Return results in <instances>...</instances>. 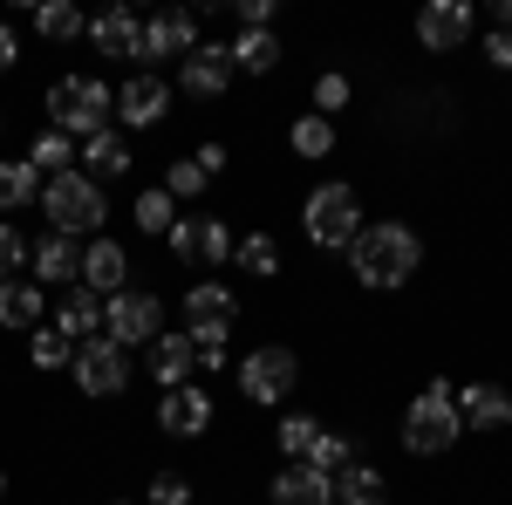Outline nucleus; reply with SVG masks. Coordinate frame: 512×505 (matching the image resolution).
Listing matches in <instances>:
<instances>
[{
	"label": "nucleus",
	"mask_w": 512,
	"mask_h": 505,
	"mask_svg": "<svg viewBox=\"0 0 512 505\" xmlns=\"http://www.w3.org/2000/svg\"><path fill=\"white\" fill-rule=\"evenodd\" d=\"M417 260H424V239L410 233L403 219H376V226H362L355 233V246H349V267H355V280L362 287H403L410 273H417Z\"/></svg>",
	"instance_id": "f257e3e1"
},
{
	"label": "nucleus",
	"mask_w": 512,
	"mask_h": 505,
	"mask_svg": "<svg viewBox=\"0 0 512 505\" xmlns=\"http://www.w3.org/2000/svg\"><path fill=\"white\" fill-rule=\"evenodd\" d=\"M41 212H48V233H62V239H82V233H96L103 226V185L89 178V171H62V178H48L41 185Z\"/></svg>",
	"instance_id": "f03ea898"
},
{
	"label": "nucleus",
	"mask_w": 512,
	"mask_h": 505,
	"mask_svg": "<svg viewBox=\"0 0 512 505\" xmlns=\"http://www.w3.org/2000/svg\"><path fill=\"white\" fill-rule=\"evenodd\" d=\"M48 110H55V130L62 137H96V130H110V117H117V96L96 76H62L48 89Z\"/></svg>",
	"instance_id": "7ed1b4c3"
},
{
	"label": "nucleus",
	"mask_w": 512,
	"mask_h": 505,
	"mask_svg": "<svg viewBox=\"0 0 512 505\" xmlns=\"http://www.w3.org/2000/svg\"><path fill=\"white\" fill-rule=\"evenodd\" d=\"M458 437H465V424H458L451 383H431L424 396H410V410H403V444H410L417 458H437V451H451Z\"/></svg>",
	"instance_id": "20e7f679"
},
{
	"label": "nucleus",
	"mask_w": 512,
	"mask_h": 505,
	"mask_svg": "<svg viewBox=\"0 0 512 505\" xmlns=\"http://www.w3.org/2000/svg\"><path fill=\"white\" fill-rule=\"evenodd\" d=\"M301 226H308V239H315L321 253H349L355 233H362V198L349 185H321V192H308Z\"/></svg>",
	"instance_id": "39448f33"
},
{
	"label": "nucleus",
	"mask_w": 512,
	"mask_h": 505,
	"mask_svg": "<svg viewBox=\"0 0 512 505\" xmlns=\"http://www.w3.org/2000/svg\"><path fill=\"white\" fill-rule=\"evenodd\" d=\"M103 335L117 342V349H151L164 335V301L158 294H137V287H123L103 301Z\"/></svg>",
	"instance_id": "423d86ee"
},
{
	"label": "nucleus",
	"mask_w": 512,
	"mask_h": 505,
	"mask_svg": "<svg viewBox=\"0 0 512 505\" xmlns=\"http://www.w3.org/2000/svg\"><path fill=\"white\" fill-rule=\"evenodd\" d=\"M301 383V362H294V349H253L246 362H239V389H246V403H280L287 389Z\"/></svg>",
	"instance_id": "0eeeda50"
},
{
	"label": "nucleus",
	"mask_w": 512,
	"mask_h": 505,
	"mask_svg": "<svg viewBox=\"0 0 512 505\" xmlns=\"http://www.w3.org/2000/svg\"><path fill=\"white\" fill-rule=\"evenodd\" d=\"M76 383H82V396H123V383H130V355L110 342V335H96V342H82L76 349Z\"/></svg>",
	"instance_id": "6e6552de"
},
{
	"label": "nucleus",
	"mask_w": 512,
	"mask_h": 505,
	"mask_svg": "<svg viewBox=\"0 0 512 505\" xmlns=\"http://www.w3.org/2000/svg\"><path fill=\"white\" fill-rule=\"evenodd\" d=\"M192 48H198V14L164 7V14L144 21V48H137V62H185Z\"/></svg>",
	"instance_id": "1a4fd4ad"
},
{
	"label": "nucleus",
	"mask_w": 512,
	"mask_h": 505,
	"mask_svg": "<svg viewBox=\"0 0 512 505\" xmlns=\"http://www.w3.org/2000/svg\"><path fill=\"white\" fill-rule=\"evenodd\" d=\"M233 48H219V41H212V48H205V41H198L192 55H185V62H178V82H185V96H205V103H212V96H226V89H233Z\"/></svg>",
	"instance_id": "9d476101"
},
{
	"label": "nucleus",
	"mask_w": 512,
	"mask_h": 505,
	"mask_svg": "<svg viewBox=\"0 0 512 505\" xmlns=\"http://www.w3.org/2000/svg\"><path fill=\"white\" fill-rule=\"evenodd\" d=\"M171 253L185 267H219L233 253V233H226V219H178L171 226Z\"/></svg>",
	"instance_id": "9b49d317"
},
{
	"label": "nucleus",
	"mask_w": 512,
	"mask_h": 505,
	"mask_svg": "<svg viewBox=\"0 0 512 505\" xmlns=\"http://www.w3.org/2000/svg\"><path fill=\"white\" fill-rule=\"evenodd\" d=\"M451 403H458V424L465 430H506L512 424V396L499 383H451Z\"/></svg>",
	"instance_id": "f8f14e48"
},
{
	"label": "nucleus",
	"mask_w": 512,
	"mask_h": 505,
	"mask_svg": "<svg viewBox=\"0 0 512 505\" xmlns=\"http://www.w3.org/2000/svg\"><path fill=\"white\" fill-rule=\"evenodd\" d=\"M158 430H164V437H205V430H212V396H205L198 383L164 389V403H158Z\"/></svg>",
	"instance_id": "ddd939ff"
},
{
	"label": "nucleus",
	"mask_w": 512,
	"mask_h": 505,
	"mask_svg": "<svg viewBox=\"0 0 512 505\" xmlns=\"http://www.w3.org/2000/svg\"><path fill=\"white\" fill-rule=\"evenodd\" d=\"M417 41H424L431 55L465 48V41H472V7H465V0H431V7L417 14Z\"/></svg>",
	"instance_id": "4468645a"
},
{
	"label": "nucleus",
	"mask_w": 512,
	"mask_h": 505,
	"mask_svg": "<svg viewBox=\"0 0 512 505\" xmlns=\"http://www.w3.org/2000/svg\"><path fill=\"white\" fill-rule=\"evenodd\" d=\"M164 110H171V89H164V76H130L117 89V117L130 123V130H151V123H164Z\"/></svg>",
	"instance_id": "2eb2a0df"
},
{
	"label": "nucleus",
	"mask_w": 512,
	"mask_h": 505,
	"mask_svg": "<svg viewBox=\"0 0 512 505\" xmlns=\"http://www.w3.org/2000/svg\"><path fill=\"white\" fill-rule=\"evenodd\" d=\"M89 41H96L110 62H137V48H144V21H137L130 7H110V14L89 21Z\"/></svg>",
	"instance_id": "dca6fc26"
},
{
	"label": "nucleus",
	"mask_w": 512,
	"mask_h": 505,
	"mask_svg": "<svg viewBox=\"0 0 512 505\" xmlns=\"http://www.w3.org/2000/svg\"><path fill=\"white\" fill-rule=\"evenodd\" d=\"M55 335H69V342H96L103 335V294H89V287H69L62 294V308H55Z\"/></svg>",
	"instance_id": "f3484780"
},
{
	"label": "nucleus",
	"mask_w": 512,
	"mask_h": 505,
	"mask_svg": "<svg viewBox=\"0 0 512 505\" xmlns=\"http://www.w3.org/2000/svg\"><path fill=\"white\" fill-rule=\"evenodd\" d=\"M123 280H130V253H123L117 239H96L82 253V287L89 294H123Z\"/></svg>",
	"instance_id": "a211bd4d"
},
{
	"label": "nucleus",
	"mask_w": 512,
	"mask_h": 505,
	"mask_svg": "<svg viewBox=\"0 0 512 505\" xmlns=\"http://www.w3.org/2000/svg\"><path fill=\"white\" fill-rule=\"evenodd\" d=\"M274 505H335V478H321L315 465L274 471Z\"/></svg>",
	"instance_id": "6ab92c4d"
},
{
	"label": "nucleus",
	"mask_w": 512,
	"mask_h": 505,
	"mask_svg": "<svg viewBox=\"0 0 512 505\" xmlns=\"http://www.w3.org/2000/svg\"><path fill=\"white\" fill-rule=\"evenodd\" d=\"M192 369H198L192 335H158V342H151V376H158L164 389H185V383H192Z\"/></svg>",
	"instance_id": "aec40b11"
},
{
	"label": "nucleus",
	"mask_w": 512,
	"mask_h": 505,
	"mask_svg": "<svg viewBox=\"0 0 512 505\" xmlns=\"http://www.w3.org/2000/svg\"><path fill=\"white\" fill-rule=\"evenodd\" d=\"M28 267H35L41 280H82V253H76V239L41 233L35 246H28Z\"/></svg>",
	"instance_id": "412c9836"
},
{
	"label": "nucleus",
	"mask_w": 512,
	"mask_h": 505,
	"mask_svg": "<svg viewBox=\"0 0 512 505\" xmlns=\"http://www.w3.org/2000/svg\"><path fill=\"white\" fill-rule=\"evenodd\" d=\"M233 314H239V301L219 280H198L192 294H185V321H192V328H233Z\"/></svg>",
	"instance_id": "4be33fe9"
},
{
	"label": "nucleus",
	"mask_w": 512,
	"mask_h": 505,
	"mask_svg": "<svg viewBox=\"0 0 512 505\" xmlns=\"http://www.w3.org/2000/svg\"><path fill=\"white\" fill-rule=\"evenodd\" d=\"M0 321L7 328H41V287L35 280H0Z\"/></svg>",
	"instance_id": "5701e85b"
},
{
	"label": "nucleus",
	"mask_w": 512,
	"mask_h": 505,
	"mask_svg": "<svg viewBox=\"0 0 512 505\" xmlns=\"http://www.w3.org/2000/svg\"><path fill=\"white\" fill-rule=\"evenodd\" d=\"M274 62H280L274 28H246V35L233 41V69L239 76H274Z\"/></svg>",
	"instance_id": "b1692460"
},
{
	"label": "nucleus",
	"mask_w": 512,
	"mask_h": 505,
	"mask_svg": "<svg viewBox=\"0 0 512 505\" xmlns=\"http://www.w3.org/2000/svg\"><path fill=\"white\" fill-rule=\"evenodd\" d=\"M335 505H390V485H383V471L349 465L342 478H335Z\"/></svg>",
	"instance_id": "393cba45"
},
{
	"label": "nucleus",
	"mask_w": 512,
	"mask_h": 505,
	"mask_svg": "<svg viewBox=\"0 0 512 505\" xmlns=\"http://www.w3.org/2000/svg\"><path fill=\"white\" fill-rule=\"evenodd\" d=\"M35 28H41L48 41H76V35H89V21H82L76 0H41V7H35Z\"/></svg>",
	"instance_id": "a878e982"
},
{
	"label": "nucleus",
	"mask_w": 512,
	"mask_h": 505,
	"mask_svg": "<svg viewBox=\"0 0 512 505\" xmlns=\"http://www.w3.org/2000/svg\"><path fill=\"white\" fill-rule=\"evenodd\" d=\"M82 164H89V171L123 178V171H130V144H123L117 130H96V137H82Z\"/></svg>",
	"instance_id": "bb28decb"
},
{
	"label": "nucleus",
	"mask_w": 512,
	"mask_h": 505,
	"mask_svg": "<svg viewBox=\"0 0 512 505\" xmlns=\"http://www.w3.org/2000/svg\"><path fill=\"white\" fill-rule=\"evenodd\" d=\"M28 198H41V171L21 157V164H0V212H21Z\"/></svg>",
	"instance_id": "cd10ccee"
},
{
	"label": "nucleus",
	"mask_w": 512,
	"mask_h": 505,
	"mask_svg": "<svg viewBox=\"0 0 512 505\" xmlns=\"http://www.w3.org/2000/svg\"><path fill=\"white\" fill-rule=\"evenodd\" d=\"M28 164H35V171H48V178H62V171L76 164V137H62V130H41L35 151H28Z\"/></svg>",
	"instance_id": "c85d7f7f"
},
{
	"label": "nucleus",
	"mask_w": 512,
	"mask_h": 505,
	"mask_svg": "<svg viewBox=\"0 0 512 505\" xmlns=\"http://www.w3.org/2000/svg\"><path fill=\"white\" fill-rule=\"evenodd\" d=\"M137 226L171 239V226H178V198L164 192V185H158V192H137Z\"/></svg>",
	"instance_id": "c756f323"
},
{
	"label": "nucleus",
	"mask_w": 512,
	"mask_h": 505,
	"mask_svg": "<svg viewBox=\"0 0 512 505\" xmlns=\"http://www.w3.org/2000/svg\"><path fill=\"white\" fill-rule=\"evenodd\" d=\"M308 465H315L321 478H342V471L355 465V444H349V437H335V430H321L315 451H308Z\"/></svg>",
	"instance_id": "7c9ffc66"
},
{
	"label": "nucleus",
	"mask_w": 512,
	"mask_h": 505,
	"mask_svg": "<svg viewBox=\"0 0 512 505\" xmlns=\"http://www.w3.org/2000/svg\"><path fill=\"white\" fill-rule=\"evenodd\" d=\"M287 144H294V157H328L335 151V123L328 117H301L294 130H287Z\"/></svg>",
	"instance_id": "2f4dec72"
},
{
	"label": "nucleus",
	"mask_w": 512,
	"mask_h": 505,
	"mask_svg": "<svg viewBox=\"0 0 512 505\" xmlns=\"http://www.w3.org/2000/svg\"><path fill=\"white\" fill-rule=\"evenodd\" d=\"M233 253H239V267H246V273H260V280H274V273H280V246H274L267 233H246V239L233 246Z\"/></svg>",
	"instance_id": "473e14b6"
},
{
	"label": "nucleus",
	"mask_w": 512,
	"mask_h": 505,
	"mask_svg": "<svg viewBox=\"0 0 512 505\" xmlns=\"http://www.w3.org/2000/svg\"><path fill=\"white\" fill-rule=\"evenodd\" d=\"M28 355H35V369H69V362H76V342L55 335V328H35V335H28Z\"/></svg>",
	"instance_id": "72a5a7b5"
},
{
	"label": "nucleus",
	"mask_w": 512,
	"mask_h": 505,
	"mask_svg": "<svg viewBox=\"0 0 512 505\" xmlns=\"http://www.w3.org/2000/svg\"><path fill=\"white\" fill-rule=\"evenodd\" d=\"M315 437H321V424L315 417H287V424L274 430V444L294 458V465H308V451H315Z\"/></svg>",
	"instance_id": "f704fd0d"
},
{
	"label": "nucleus",
	"mask_w": 512,
	"mask_h": 505,
	"mask_svg": "<svg viewBox=\"0 0 512 505\" xmlns=\"http://www.w3.org/2000/svg\"><path fill=\"white\" fill-rule=\"evenodd\" d=\"M205 185H212V178L198 171V157H185V164H171V171H164V192H171V198H198Z\"/></svg>",
	"instance_id": "c9c22d12"
},
{
	"label": "nucleus",
	"mask_w": 512,
	"mask_h": 505,
	"mask_svg": "<svg viewBox=\"0 0 512 505\" xmlns=\"http://www.w3.org/2000/svg\"><path fill=\"white\" fill-rule=\"evenodd\" d=\"M185 335H192V355L205 362V369L226 362V335H233V328H185Z\"/></svg>",
	"instance_id": "e433bc0d"
},
{
	"label": "nucleus",
	"mask_w": 512,
	"mask_h": 505,
	"mask_svg": "<svg viewBox=\"0 0 512 505\" xmlns=\"http://www.w3.org/2000/svg\"><path fill=\"white\" fill-rule=\"evenodd\" d=\"M151 505H192V485H185L178 471H158V478H151Z\"/></svg>",
	"instance_id": "4c0bfd02"
},
{
	"label": "nucleus",
	"mask_w": 512,
	"mask_h": 505,
	"mask_svg": "<svg viewBox=\"0 0 512 505\" xmlns=\"http://www.w3.org/2000/svg\"><path fill=\"white\" fill-rule=\"evenodd\" d=\"M21 267H28V239L0 219V273H21Z\"/></svg>",
	"instance_id": "58836bf2"
},
{
	"label": "nucleus",
	"mask_w": 512,
	"mask_h": 505,
	"mask_svg": "<svg viewBox=\"0 0 512 505\" xmlns=\"http://www.w3.org/2000/svg\"><path fill=\"white\" fill-rule=\"evenodd\" d=\"M342 103H349V76H321L315 82V110H321V117H335Z\"/></svg>",
	"instance_id": "ea45409f"
},
{
	"label": "nucleus",
	"mask_w": 512,
	"mask_h": 505,
	"mask_svg": "<svg viewBox=\"0 0 512 505\" xmlns=\"http://www.w3.org/2000/svg\"><path fill=\"white\" fill-rule=\"evenodd\" d=\"M239 21L246 28H274V0H239Z\"/></svg>",
	"instance_id": "a19ab883"
},
{
	"label": "nucleus",
	"mask_w": 512,
	"mask_h": 505,
	"mask_svg": "<svg viewBox=\"0 0 512 505\" xmlns=\"http://www.w3.org/2000/svg\"><path fill=\"white\" fill-rule=\"evenodd\" d=\"M485 55H492V69H512V35H499V28H492V41H485Z\"/></svg>",
	"instance_id": "79ce46f5"
},
{
	"label": "nucleus",
	"mask_w": 512,
	"mask_h": 505,
	"mask_svg": "<svg viewBox=\"0 0 512 505\" xmlns=\"http://www.w3.org/2000/svg\"><path fill=\"white\" fill-rule=\"evenodd\" d=\"M198 171L219 178V171H226V144H205V151H198Z\"/></svg>",
	"instance_id": "37998d69"
},
{
	"label": "nucleus",
	"mask_w": 512,
	"mask_h": 505,
	"mask_svg": "<svg viewBox=\"0 0 512 505\" xmlns=\"http://www.w3.org/2000/svg\"><path fill=\"white\" fill-rule=\"evenodd\" d=\"M14 55H21V48H14V28L0 21V69H14Z\"/></svg>",
	"instance_id": "c03bdc74"
},
{
	"label": "nucleus",
	"mask_w": 512,
	"mask_h": 505,
	"mask_svg": "<svg viewBox=\"0 0 512 505\" xmlns=\"http://www.w3.org/2000/svg\"><path fill=\"white\" fill-rule=\"evenodd\" d=\"M492 21H499V35H512V0H499V7H492Z\"/></svg>",
	"instance_id": "a18cd8bd"
},
{
	"label": "nucleus",
	"mask_w": 512,
	"mask_h": 505,
	"mask_svg": "<svg viewBox=\"0 0 512 505\" xmlns=\"http://www.w3.org/2000/svg\"><path fill=\"white\" fill-rule=\"evenodd\" d=\"M0 499H7V478H0Z\"/></svg>",
	"instance_id": "49530a36"
}]
</instances>
